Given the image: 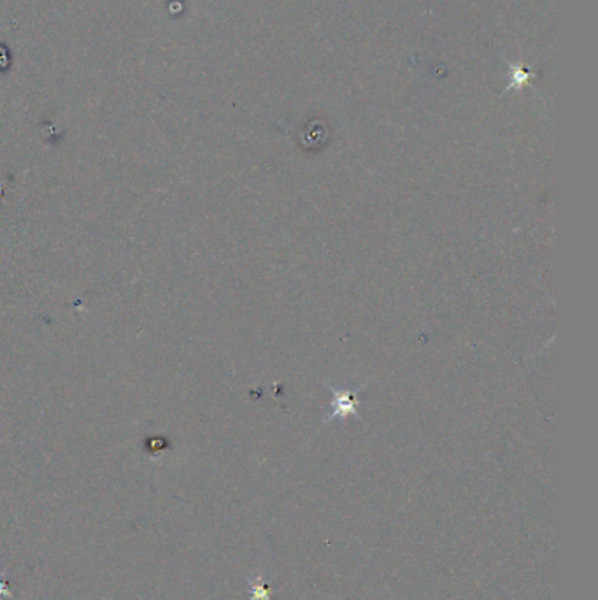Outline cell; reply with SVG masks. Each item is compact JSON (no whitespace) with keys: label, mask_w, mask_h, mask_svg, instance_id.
Wrapping results in <instances>:
<instances>
[{"label":"cell","mask_w":598,"mask_h":600,"mask_svg":"<svg viewBox=\"0 0 598 600\" xmlns=\"http://www.w3.org/2000/svg\"><path fill=\"white\" fill-rule=\"evenodd\" d=\"M335 395H337V402H335V412L330 416V419L335 416L354 415L356 409L353 404V395L350 392H335Z\"/></svg>","instance_id":"obj_1"},{"label":"cell","mask_w":598,"mask_h":600,"mask_svg":"<svg viewBox=\"0 0 598 600\" xmlns=\"http://www.w3.org/2000/svg\"><path fill=\"white\" fill-rule=\"evenodd\" d=\"M534 78V74H530L528 71H525V69L521 67H512L511 72V84H509L507 90H512V88H519L523 87L525 83H528V81Z\"/></svg>","instance_id":"obj_2"}]
</instances>
